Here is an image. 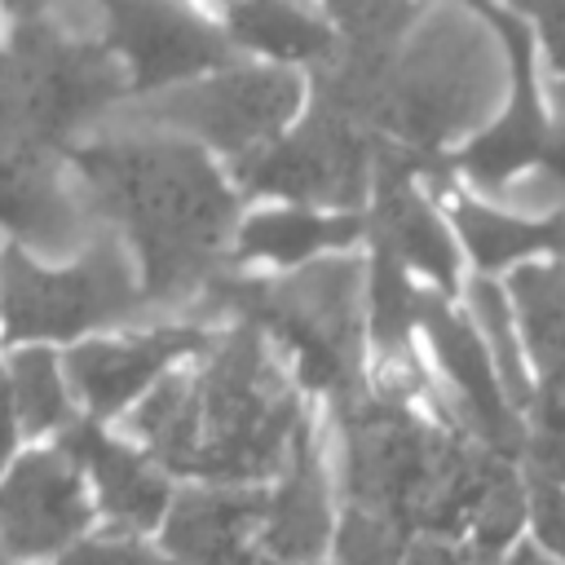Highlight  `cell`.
<instances>
[{
	"label": "cell",
	"instance_id": "6da1fadb",
	"mask_svg": "<svg viewBox=\"0 0 565 565\" xmlns=\"http://www.w3.org/2000/svg\"><path fill=\"white\" fill-rule=\"evenodd\" d=\"M93 207L115 216L141 256V300H177L216 269L234 194L190 141L124 137L75 154Z\"/></svg>",
	"mask_w": 565,
	"mask_h": 565
},
{
	"label": "cell",
	"instance_id": "7a4b0ae2",
	"mask_svg": "<svg viewBox=\"0 0 565 565\" xmlns=\"http://www.w3.org/2000/svg\"><path fill=\"white\" fill-rule=\"evenodd\" d=\"M335 411L353 508L384 516L406 534L468 530L499 455L424 428L397 393H349L335 402Z\"/></svg>",
	"mask_w": 565,
	"mask_h": 565
},
{
	"label": "cell",
	"instance_id": "3957f363",
	"mask_svg": "<svg viewBox=\"0 0 565 565\" xmlns=\"http://www.w3.org/2000/svg\"><path fill=\"white\" fill-rule=\"evenodd\" d=\"M194 415L199 441L190 477L207 481H256L274 472L305 424L300 397L282 384L252 327H234L203 375H194Z\"/></svg>",
	"mask_w": 565,
	"mask_h": 565
},
{
	"label": "cell",
	"instance_id": "277c9868",
	"mask_svg": "<svg viewBox=\"0 0 565 565\" xmlns=\"http://www.w3.org/2000/svg\"><path fill=\"white\" fill-rule=\"evenodd\" d=\"M358 260H318L296 278H225L212 274L203 287L216 309L243 318V327L274 331L300 362V384L349 397L358 393Z\"/></svg>",
	"mask_w": 565,
	"mask_h": 565
},
{
	"label": "cell",
	"instance_id": "5b68a950",
	"mask_svg": "<svg viewBox=\"0 0 565 565\" xmlns=\"http://www.w3.org/2000/svg\"><path fill=\"white\" fill-rule=\"evenodd\" d=\"M115 97H119V71L102 44L71 40L40 9L18 13L13 62L4 66L0 150L9 146L49 150Z\"/></svg>",
	"mask_w": 565,
	"mask_h": 565
},
{
	"label": "cell",
	"instance_id": "8992f818",
	"mask_svg": "<svg viewBox=\"0 0 565 565\" xmlns=\"http://www.w3.org/2000/svg\"><path fill=\"white\" fill-rule=\"evenodd\" d=\"M494 93V62L472 26L455 13L437 18V26L415 44L406 66H397L384 124L402 137V150L419 159H437V146L481 119Z\"/></svg>",
	"mask_w": 565,
	"mask_h": 565
},
{
	"label": "cell",
	"instance_id": "52a82bcc",
	"mask_svg": "<svg viewBox=\"0 0 565 565\" xmlns=\"http://www.w3.org/2000/svg\"><path fill=\"white\" fill-rule=\"evenodd\" d=\"M141 305L119 243L97 238L88 256L62 274L35 269L18 247L0 256V309L9 340H71L88 327L119 322Z\"/></svg>",
	"mask_w": 565,
	"mask_h": 565
},
{
	"label": "cell",
	"instance_id": "ba28073f",
	"mask_svg": "<svg viewBox=\"0 0 565 565\" xmlns=\"http://www.w3.org/2000/svg\"><path fill=\"white\" fill-rule=\"evenodd\" d=\"M380 137L327 106H313L305 128L234 159V177L252 194H278L300 203L358 207L371 185Z\"/></svg>",
	"mask_w": 565,
	"mask_h": 565
},
{
	"label": "cell",
	"instance_id": "9c48e42d",
	"mask_svg": "<svg viewBox=\"0 0 565 565\" xmlns=\"http://www.w3.org/2000/svg\"><path fill=\"white\" fill-rule=\"evenodd\" d=\"M300 106V84L282 71H225L207 84H194L185 93H172L146 110L154 124L185 128L234 159L269 146L278 128L296 115Z\"/></svg>",
	"mask_w": 565,
	"mask_h": 565
},
{
	"label": "cell",
	"instance_id": "30bf717a",
	"mask_svg": "<svg viewBox=\"0 0 565 565\" xmlns=\"http://www.w3.org/2000/svg\"><path fill=\"white\" fill-rule=\"evenodd\" d=\"M415 172H428L441 190L450 181L446 159H419V154H411L402 146H388V141L375 146V168H371V181H375V243L388 247L397 260H411L415 269L437 278L441 291H450L455 274H459V260H455V247H450L446 230L437 225L424 194L415 190Z\"/></svg>",
	"mask_w": 565,
	"mask_h": 565
},
{
	"label": "cell",
	"instance_id": "8fae6325",
	"mask_svg": "<svg viewBox=\"0 0 565 565\" xmlns=\"http://www.w3.org/2000/svg\"><path fill=\"white\" fill-rule=\"evenodd\" d=\"M106 35H110V49L128 57L132 88L141 93L207 66H221L230 57V40L177 4H110Z\"/></svg>",
	"mask_w": 565,
	"mask_h": 565
},
{
	"label": "cell",
	"instance_id": "7c38bea8",
	"mask_svg": "<svg viewBox=\"0 0 565 565\" xmlns=\"http://www.w3.org/2000/svg\"><path fill=\"white\" fill-rule=\"evenodd\" d=\"M84 521L88 503L62 455H26L0 481V543L18 556L62 547L75 530H84Z\"/></svg>",
	"mask_w": 565,
	"mask_h": 565
},
{
	"label": "cell",
	"instance_id": "4fadbf2b",
	"mask_svg": "<svg viewBox=\"0 0 565 565\" xmlns=\"http://www.w3.org/2000/svg\"><path fill=\"white\" fill-rule=\"evenodd\" d=\"M415 318L424 322V331L437 349V362L446 366V375L463 402V419L481 433L490 455L512 459L525 446V437H521V424L512 419V411L503 402V388L494 380L490 353L477 340V331L463 318H455L437 296H415Z\"/></svg>",
	"mask_w": 565,
	"mask_h": 565
},
{
	"label": "cell",
	"instance_id": "5bb4252c",
	"mask_svg": "<svg viewBox=\"0 0 565 565\" xmlns=\"http://www.w3.org/2000/svg\"><path fill=\"white\" fill-rule=\"evenodd\" d=\"M512 300L521 309L530 353L543 366V393L534 397L530 450L565 459V260L516 269Z\"/></svg>",
	"mask_w": 565,
	"mask_h": 565
},
{
	"label": "cell",
	"instance_id": "9a60e30c",
	"mask_svg": "<svg viewBox=\"0 0 565 565\" xmlns=\"http://www.w3.org/2000/svg\"><path fill=\"white\" fill-rule=\"evenodd\" d=\"M486 18L499 26L503 44H508V62H512V97H508V115L481 132L455 163L486 190H499L512 172H521L525 163H534L543 154V110L534 102V75H530V31L521 13L508 9H486Z\"/></svg>",
	"mask_w": 565,
	"mask_h": 565
},
{
	"label": "cell",
	"instance_id": "2e32d148",
	"mask_svg": "<svg viewBox=\"0 0 565 565\" xmlns=\"http://www.w3.org/2000/svg\"><path fill=\"white\" fill-rule=\"evenodd\" d=\"M0 225L40 252H71L88 234L79 203L62 190L44 150L26 146L0 150Z\"/></svg>",
	"mask_w": 565,
	"mask_h": 565
},
{
	"label": "cell",
	"instance_id": "e0dca14e",
	"mask_svg": "<svg viewBox=\"0 0 565 565\" xmlns=\"http://www.w3.org/2000/svg\"><path fill=\"white\" fill-rule=\"evenodd\" d=\"M207 335L194 327H163L137 340H119V344H79L66 353V375L79 388V397L88 402V411L110 415L119 411L128 397H137V388H146V380L177 353L203 349Z\"/></svg>",
	"mask_w": 565,
	"mask_h": 565
},
{
	"label": "cell",
	"instance_id": "ac0fdd59",
	"mask_svg": "<svg viewBox=\"0 0 565 565\" xmlns=\"http://www.w3.org/2000/svg\"><path fill=\"white\" fill-rule=\"evenodd\" d=\"M331 539V512L322 490V468L309 441V419L296 428L287 450V477L265 503V543L282 561H313Z\"/></svg>",
	"mask_w": 565,
	"mask_h": 565
},
{
	"label": "cell",
	"instance_id": "d6986e66",
	"mask_svg": "<svg viewBox=\"0 0 565 565\" xmlns=\"http://www.w3.org/2000/svg\"><path fill=\"white\" fill-rule=\"evenodd\" d=\"M265 516V499L252 490H203L181 494L168 512L163 543L181 565H234L247 530Z\"/></svg>",
	"mask_w": 565,
	"mask_h": 565
},
{
	"label": "cell",
	"instance_id": "ffe728a7",
	"mask_svg": "<svg viewBox=\"0 0 565 565\" xmlns=\"http://www.w3.org/2000/svg\"><path fill=\"white\" fill-rule=\"evenodd\" d=\"M62 455L75 459L79 468H93L97 490L106 512L119 525H154L163 503H168V486L154 468H146V459H137L132 450L115 446L97 424H71L62 433Z\"/></svg>",
	"mask_w": 565,
	"mask_h": 565
},
{
	"label": "cell",
	"instance_id": "44dd1931",
	"mask_svg": "<svg viewBox=\"0 0 565 565\" xmlns=\"http://www.w3.org/2000/svg\"><path fill=\"white\" fill-rule=\"evenodd\" d=\"M362 234V221L353 212L318 216V212H265L252 216L238 230V256L243 260H278L296 265L318 247H344Z\"/></svg>",
	"mask_w": 565,
	"mask_h": 565
},
{
	"label": "cell",
	"instance_id": "7402d4cb",
	"mask_svg": "<svg viewBox=\"0 0 565 565\" xmlns=\"http://www.w3.org/2000/svg\"><path fill=\"white\" fill-rule=\"evenodd\" d=\"M455 225L481 269H503L525 252L565 256V207L547 221H521V216H503L477 203H455Z\"/></svg>",
	"mask_w": 565,
	"mask_h": 565
},
{
	"label": "cell",
	"instance_id": "603a6c76",
	"mask_svg": "<svg viewBox=\"0 0 565 565\" xmlns=\"http://www.w3.org/2000/svg\"><path fill=\"white\" fill-rule=\"evenodd\" d=\"M230 31L247 49H260V53L287 57V62H327L335 53L331 26L291 4H234Z\"/></svg>",
	"mask_w": 565,
	"mask_h": 565
},
{
	"label": "cell",
	"instance_id": "cb8c5ba5",
	"mask_svg": "<svg viewBox=\"0 0 565 565\" xmlns=\"http://www.w3.org/2000/svg\"><path fill=\"white\" fill-rule=\"evenodd\" d=\"M137 437L150 446V455L190 477V459H194V441H199V415H194V380L190 375H172L163 380L150 402L132 415Z\"/></svg>",
	"mask_w": 565,
	"mask_h": 565
},
{
	"label": "cell",
	"instance_id": "d4e9b609",
	"mask_svg": "<svg viewBox=\"0 0 565 565\" xmlns=\"http://www.w3.org/2000/svg\"><path fill=\"white\" fill-rule=\"evenodd\" d=\"M411 322H415V291L406 282L402 260L375 243V260H371V340L380 353L402 358V349L411 344Z\"/></svg>",
	"mask_w": 565,
	"mask_h": 565
},
{
	"label": "cell",
	"instance_id": "484cf974",
	"mask_svg": "<svg viewBox=\"0 0 565 565\" xmlns=\"http://www.w3.org/2000/svg\"><path fill=\"white\" fill-rule=\"evenodd\" d=\"M521 512H525L521 481L512 477L508 459H499L490 481H486V490H481V499H477V508H472V521H468V539H472L468 561L472 565H490L512 543V534L521 525Z\"/></svg>",
	"mask_w": 565,
	"mask_h": 565
},
{
	"label": "cell",
	"instance_id": "4316f807",
	"mask_svg": "<svg viewBox=\"0 0 565 565\" xmlns=\"http://www.w3.org/2000/svg\"><path fill=\"white\" fill-rule=\"evenodd\" d=\"M9 397L18 402V419L26 433H44L53 424H66V415H71L62 375L53 366V353H44V349H26L13 358Z\"/></svg>",
	"mask_w": 565,
	"mask_h": 565
},
{
	"label": "cell",
	"instance_id": "83f0119b",
	"mask_svg": "<svg viewBox=\"0 0 565 565\" xmlns=\"http://www.w3.org/2000/svg\"><path fill=\"white\" fill-rule=\"evenodd\" d=\"M340 565H402L406 556V530H397L384 516H371L362 508L344 512V525L335 534Z\"/></svg>",
	"mask_w": 565,
	"mask_h": 565
},
{
	"label": "cell",
	"instance_id": "f1b7e54d",
	"mask_svg": "<svg viewBox=\"0 0 565 565\" xmlns=\"http://www.w3.org/2000/svg\"><path fill=\"white\" fill-rule=\"evenodd\" d=\"M472 305H477L481 327L490 331V344H494V358L503 366V380L512 384V397L530 402V384H525V371H521V358H516V344H512V313H508L503 291L494 282H477L472 287Z\"/></svg>",
	"mask_w": 565,
	"mask_h": 565
},
{
	"label": "cell",
	"instance_id": "f546056e",
	"mask_svg": "<svg viewBox=\"0 0 565 565\" xmlns=\"http://www.w3.org/2000/svg\"><path fill=\"white\" fill-rule=\"evenodd\" d=\"M530 516H534L539 543L565 556V481L561 477L530 472Z\"/></svg>",
	"mask_w": 565,
	"mask_h": 565
},
{
	"label": "cell",
	"instance_id": "4dcf8cb0",
	"mask_svg": "<svg viewBox=\"0 0 565 565\" xmlns=\"http://www.w3.org/2000/svg\"><path fill=\"white\" fill-rule=\"evenodd\" d=\"M62 565H168L159 552L132 539H88L62 556Z\"/></svg>",
	"mask_w": 565,
	"mask_h": 565
},
{
	"label": "cell",
	"instance_id": "1f68e13d",
	"mask_svg": "<svg viewBox=\"0 0 565 565\" xmlns=\"http://www.w3.org/2000/svg\"><path fill=\"white\" fill-rule=\"evenodd\" d=\"M552 102H556V119H552V132L543 137V168L556 185H565V84L552 88Z\"/></svg>",
	"mask_w": 565,
	"mask_h": 565
},
{
	"label": "cell",
	"instance_id": "d6a6232c",
	"mask_svg": "<svg viewBox=\"0 0 565 565\" xmlns=\"http://www.w3.org/2000/svg\"><path fill=\"white\" fill-rule=\"evenodd\" d=\"M539 26H543V40H547V53L556 62V71H565V4H547V9H534Z\"/></svg>",
	"mask_w": 565,
	"mask_h": 565
},
{
	"label": "cell",
	"instance_id": "836d02e7",
	"mask_svg": "<svg viewBox=\"0 0 565 565\" xmlns=\"http://www.w3.org/2000/svg\"><path fill=\"white\" fill-rule=\"evenodd\" d=\"M402 565H468V561H463L455 547H446V543H437V539H424V543L406 547Z\"/></svg>",
	"mask_w": 565,
	"mask_h": 565
},
{
	"label": "cell",
	"instance_id": "e575fe53",
	"mask_svg": "<svg viewBox=\"0 0 565 565\" xmlns=\"http://www.w3.org/2000/svg\"><path fill=\"white\" fill-rule=\"evenodd\" d=\"M13 397H9V380H4V371H0V463L9 459V450H13Z\"/></svg>",
	"mask_w": 565,
	"mask_h": 565
},
{
	"label": "cell",
	"instance_id": "d590c367",
	"mask_svg": "<svg viewBox=\"0 0 565 565\" xmlns=\"http://www.w3.org/2000/svg\"><path fill=\"white\" fill-rule=\"evenodd\" d=\"M503 565H552V561H547L543 552H534V547H516V552H512Z\"/></svg>",
	"mask_w": 565,
	"mask_h": 565
},
{
	"label": "cell",
	"instance_id": "8d00e7d4",
	"mask_svg": "<svg viewBox=\"0 0 565 565\" xmlns=\"http://www.w3.org/2000/svg\"><path fill=\"white\" fill-rule=\"evenodd\" d=\"M234 565H274V561H265V556H247V552H243Z\"/></svg>",
	"mask_w": 565,
	"mask_h": 565
},
{
	"label": "cell",
	"instance_id": "74e56055",
	"mask_svg": "<svg viewBox=\"0 0 565 565\" xmlns=\"http://www.w3.org/2000/svg\"><path fill=\"white\" fill-rule=\"evenodd\" d=\"M0 128H4V62H0Z\"/></svg>",
	"mask_w": 565,
	"mask_h": 565
}]
</instances>
